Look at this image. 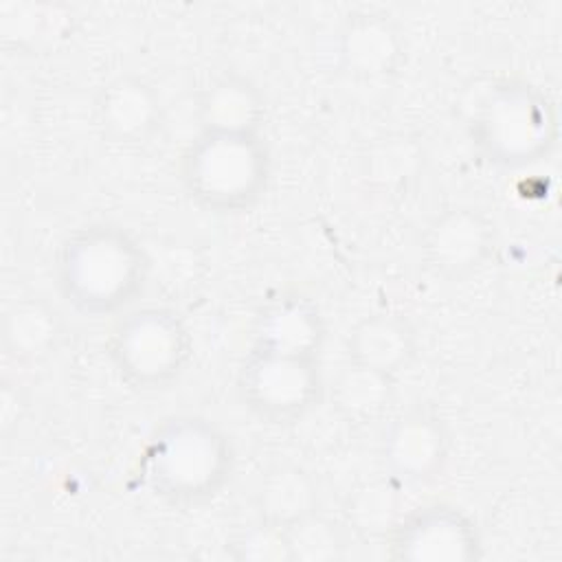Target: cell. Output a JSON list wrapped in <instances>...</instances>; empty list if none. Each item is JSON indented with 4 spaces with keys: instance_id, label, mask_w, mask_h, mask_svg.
Listing matches in <instances>:
<instances>
[{
    "instance_id": "obj_20",
    "label": "cell",
    "mask_w": 562,
    "mask_h": 562,
    "mask_svg": "<svg viewBox=\"0 0 562 562\" xmlns=\"http://www.w3.org/2000/svg\"><path fill=\"white\" fill-rule=\"evenodd\" d=\"M290 538L292 560L303 562H329L338 560L345 549V536L331 520L312 514L285 529Z\"/></svg>"
},
{
    "instance_id": "obj_21",
    "label": "cell",
    "mask_w": 562,
    "mask_h": 562,
    "mask_svg": "<svg viewBox=\"0 0 562 562\" xmlns=\"http://www.w3.org/2000/svg\"><path fill=\"white\" fill-rule=\"evenodd\" d=\"M231 551L241 562H292L288 531L263 520L239 533Z\"/></svg>"
},
{
    "instance_id": "obj_13",
    "label": "cell",
    "mask_w": 562,
    "mask_h": 562,
    "mask_svg": "<svg viewBox=\"0 0 562 562\" xmlns=\"http://www.w3.org/2000/svg\"><path fill=\"white\" fill-rule=\"evenodd\" d=\"M417 353L415 327L400 314L378 312L360 318L347 334L349 362L389 375L406 369Z\"/></svg>"
},
{
    "instance_id": "obj_5",
    "label": "cell",
    "mask_w": 562,
    "mask_h": 562,
    "mask_svg": "<svg viewBox=\"0 0 562 562\" xmlns=\"http://www.w3.org/2000/svg\"><path fill=\"white\" fill-rule=\"evenodd\" d=\"M193 340L184 321L167 307H140L116 321L108 336V356L116 373L134 389H165L182 375Z\"/></svg>"
},
{
    "instance_id": "obj_16",
    "label": "cell",
    "mask_w": 562,
    "mask_h": 562,
    "mask_svg": "<svg viewBox=\"0 0 562 562\" xmlns=\"http://www.w3.org/2000/svg\"><path fill=\"white\" fill-rule=\"evenodd\" d=\"M395 375L347 362L331 384V406L351 424H373L393 402Z\"/></svg>"
},
{
    "instance_id": "obj_3",
    "label": "cell",
    "mask_w": 562,
    "mask_h": 562,
    "mask_svg": "<svg viewBox=\"0 0 562 562\" xmlns=\"http://www.w3.org/2000/svg\"><path fill=\"white\" fill-rule=\"evenodd\" d=\"M468 130L490 162L516 169L536 165L553 151L558 114L540 88L522 79H501L474 103Z\"/></svg>"
},
{
    "instance_id": "obj_8",
    "label": "cell",
    "mask_w": 562,
    "mask_h": 562,
    "mask_svg": "<svg viewBox=\"0 0 562 562\" xmlns=\"http://www.w3.org/2000/svg\"><path fill=\"white\" fill-rule=\"evenodd\" d=\"M494 248V224L476 209L452 206L437 215L422 237V257L430 272L459 281L472 274Z\"/></svg>"
},
{
    "instance_id": "obj_2",
    "label": "cell",
    "mask_w": 562,
    "mask_h": 562,
    "mask_svg": "<svg viewBox=\"0 0 562 562\" xmlns=\"http://www.w3.org/2000/svg\"><path fill=\"white\" fill-rule=\"evenodd\" d=\"M231 439L206 417L173 415L158 424L143 452V476L167 503L193 505L220 494L231 481Z\"/></svg>"
},
{
    "instance_id": "obj_1",
    "label": "cell",
    "mask_w": 562,
    "mask_h": 562,
    "mask_svg": "<svg viewBox=\"0 0 562 562\" xmlns=\"http://www.w3.org/2000/svg\"><path fill=\"white\" fill-rule=\"evenodd\" d=\"M147 252L121 226L88 224L57 250V285L81 314L108 316L127 307L145 288Z\"/></svg>"
},
{
    "instance_id": "obj_12",
    "label": "cell",
    "mask_w": 562,
    "mask_h": 562,
    "mask_svg": "<svg viewBox=\"0 0 562 562\" xmlns=\"http://www.w3.org/2000/svg\"><path fill=\"white\" fill-rule=\"evenodd\" d=\"M325 334V318L314 301L301 294H283L261 310L255 327V347L318 358Z\"/></svg>"
},
{
    "instance_id": "obj_7",
    "label": "cell",
    "mask_w": 562,
    "mask_h": 562,
    "mask_svg": "<svg viewBox=\"0 0 562 562\" xmlns=\"http://www.w3.org/2000/svg\"><path fill=\"white\" fill-rule=\"evenodd\" d=\"M391 558L406 562H470L481 558L476 525L452 505H426L389 531Z\"/></svg>"
},
{
    "instance_id": "obj_19",
    "label": "cell",
    "mask_w": 562,
    "mask_h": 562,
    "mask_svg": "<svg viewBox=\"0 0 562 562\" xmlns=\"http://www.w3.org/2000/svg\"><path fill=\"white\" fill-rule=\"evenodd\" d=\"M397 507L400 496L391 479H373L349 496L345 516L360 536H382L397 522Z\"/></svg>"
},
{
    "instance_id": "obj_6",
    "label": "cell",
    "mask_w": 562,
    "mask_h": 562,
    "mask_svg": "<svg viewBox=\"0 0 562 562\" xmlns=\"http://www.w3.org/2000/svg\"><path fill=\"white\" fill-rule=\"evenodd\" d=\"M244 404L270 424H288L307 415L321 400L318 358L252 347L239 371Z\"/></svg>"
},
{
    "instance_id": "obj_17",
    "label": "cell",
    "mask_w": 562,
    "mask_h": 562,
    "mask_svg": "<svg viewBox=\"0 0 562 562\" xmlns=\"http://www.w3.org/2000/svg\"><path fill=\"white\" fill-rule=\"evenodd\" d=\"M424 167V147L415 136L386 134L362 154V176L378 189L411 184Z\"/></svg>"
},
{
    "instance_id": "obj_15",
    "label": "cell",
    "mask_w": 562,
    "mask_h": 562,
    "mask_svg": "<svg viewBox=\"0 0 562 562\" xmlns=\"http://www.w3.org/2000/svg\"><path fill=\"white\" fill-rule=\"evenodd\" d=\"M255 503L259 520L288 529L318 512V490L303 468L283 463L261 476Z\"/></svg>"
},
{
    "instance_id": "obj_9",
    "label": "cell",
    "mask_w": 562,
    "mask_h": 562,
    "mask_svg": "<svg viewBox=\"0 0 562 562\" xmlns=\"http://www.w3.org/2000/svg\"><path fill=\"white\" fill-rule=\"evenodd\" d=\"M450 450V435L439 415L411 408L397 415L382 441V459L389 476L402 483H426L435 479Z\"/></svg>"
},
{
    "instance_id": "obj_18",
    "label": "cell",
    "mask_w": 562,
    "mask_h": 562,
    "mask_svg": "<svg viewBox=\"0 0 562 562\" xmlns=\"http://www.w3.org/2000/svg\"><path fill=\"white\" fill-rule=\"evenodd\" d=\"M59 323L55 312L40 299L13 303L4 316V345L22 360H37L55 349Z\"/></svg>"
},
{
    "instance_id": "obj_4",
    "label": "cell",
    "mask_w": 562,
    "mask_h": 562,
    "mask_svg": "<svg viewBox=\"0 0 562 562\" xmlns=\"http://www.w3.org/2000/svg\"><path fill=\"white\" fill-rule=\"evenodd\" d=\"M187 193L215 213L250 209L270 178V149L261 134L202 132L182 154Z\"/></svg>"
},
{
    "instance_id": "obj_14",
    "label": "cell",
    "mask_w": 562,
    "mask_h": 562,
    "mask_svg": "<svg viewBox=\"0 0 562 562\" xmlns=\"http://www.w3.org/2000/svg\"><path fill=\"white\" fill-rule=\"evenodd\" d=\"M198 119L202 132L259 134L266 121L263 92L244 75L226 72L202 90Z\"/></svg>"
},
{
    "instance_id": "obj_11",
    "label": "cell",
    "mask_w": 562,
    "mask_h": 562,
    "mask_svg": "<svg viewBox=\"0 0 562 562\" xmlns=\"http://www.w3.org/2000/svg\"><path fill=\"white\" fill-rule=\"evenodd\" d=\"M97 121L110 140L145 143L162 123L160 97L145 79L119 75L97 94Z\"/></svg>"
},
{
    "instance_id": "obj_10",
    "label": "cell",
    "mask_w": 562,
    "mask_h": 562,
    "mask_svg": "<svg viewBox=\"0 0 562 562\" xmlns=\"http://www.w3.org/2000/svg\"><path fill=\"white\" fill-rule=\"evenodd\" d=\"M338 57L342 70L356 79H384L397 70L404 40L391 15L356 11L342 24Z\"/></svg>"
}]
</instances>
